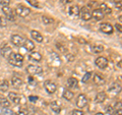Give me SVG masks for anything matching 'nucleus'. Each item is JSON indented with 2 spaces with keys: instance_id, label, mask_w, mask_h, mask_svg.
<instances>
[{
  "instance_id": "1",
  "label": "nucleus",
  "mask_w": 122,
  "mask_h": 115,
  "mask_svg": "<svg viewBox=\"0 0 122 115\" xmlns=\"http://www.w3.org/2000/svg\"><path fill=\"white\" fill-rule=\"evenodd\" d=\"M8 62L12 65V66L21 67L22 64H24V57H22V55H20V53H12L8 58Z\"/></svg>"
},
{
  "instance_id": "2",
  "label": "nucleus",
  "mask_w": 122,
  "mask_h": 115,
  "mask_svg": "<svg viewBox=\"0 0 122 115\" xmlns=\"http://www.w3.org/2000/svg\"><path fill=\"white\" fill-rule=\"evenodd\" d=\"M14 11H15V14L18 15V16H20V17H26V16H29L30 13V9L29 7L21 5V4L17 5Z\"/></svg>"
},
{
  "instance_id": "3",
  "label": "nucleus",
  "mask_w": 122,
  "mask_h": 115,
  "mask_svg": "<svg viewBox=\"0 0 122 115\" xmlns=\"http://www.w3.org/2000/svg\"><path fill=\"white\" fill-rule=\"evenodd\" d=\"M2 12L7 21H15V15H16L15 11L12 8H10L9 6H2Z\"/></svg>"
},
{
  "instance_id": "4",
  "label": "nucleus",
  "mask_w": 122,
  "mask_h": 115,
  "mask_svg": "<svg viewBox=\"0 0 122 115\" xmlns=\"http://www.w3.org/2000/svg\"><path fill=\"white\" fill-rule=\"evenodd\" d=\"M26 71H28L30 75H38V74H42L43 68H42L41 66L30 64V65H28V67H26Z\"/></svg>"
},
{
  "instance_id": "5",
  "label": "nucleus",
  "mask_w": 122,
  "mask_h": 115,
  "mask_svg": "<svg viewBox=\"0 0 122 115\" xmlns=\"http://www.w3.org/2000/svg\"><path fill=\"white\" fill-rule=\"evenodd\" d=\"M79 16L83 21H90L92 18V12L90 11L89 7H86V6L81 7V9H79Z\"/></svg>"
},
{
  "instance_id": "6",
  "label": "nucleus",
  "mask_w": 122,
  "mask_h": 115,
  "mask_svg": "<svg viewBox=\"0 0 122 115\" xmlns=\"http://www.w3.org/2000/svg\"><path fill=\"white\" fill-rule=\"evenodd\" d=\"M10 40H11V43H12L14 46H16V47H21L25 43L24 37L20 36V35H16V34H14V35L11 36Z\"/></svg>"
},
{
  "instance_id": "7",
  "label": "nucleus",
  "mask_w": 122,
  "mask_h": 115,
  "mask_svg": "<svg viewBox=\"0 0 122 115\" xmlns=\"http://www.w3.org/2000/svg\"><path fill=\"white\" fill-rule=\"evenodd\" d=\"M44 88L49 94H54L56 92V90H57L56 84L53 83L52 80H46V82L44 83Z\"/></svg>"
},
{
  "instance_id": "8",
  "label": "nucleus",
  "mask_w": 122,
  "mask_h": 115,
  "mask_svg": "<svg viewBox=\"0 0 122 115\" xmlns=\"http://www.w3.org/2000/svg\"><path fill=\"white\" fill-rule=\"evenodd\" d=\"M76 105H77L78 108L81 109H83L86 108V106L87 105V98L86 95L83 94H81L77 97V101H76Z\"/></svg>"
},
{
  "instance_id": "9",
  "label": "nucleus",
  "mask_w": 122,
  "mask_h": 115,
  "mask_svg": "<svg viewBox=\"0 0 122 115\" xmlns=\"http://www.w3.org/2000/svg\"><path fill=\"white\" fill-rule=\"evenodd\" d=\"M100 30L102 31L103 33L108 34V35H111V34H113L114 28H113L112 25L108 24V22H104V24H101L100 25Z\"/></svg>"
},
{
  "instance_id": "10",
  "label": "nucleus",
  "mask_w": 122,
  "mask_h": 115,
  "mask_svg": "<svg viewBox=\"0 0 122 115\" xmlns=\"http://www.w3.org/2000/svg\"><path fill=\"white\" fill-rule=\"evenodd\" d=\"M95 64H96L99 68L104 69V68L107 67V65H108V60H107V58H105V57L101 56V57H98V58L96 59V61H95Z\"/></svg>"
},
{
  "instance_id": "11",
  "label": "nucleus",
  "mask_w": 122,
  "mask_h": 115,
  "mask_svg": "<svg viewBox=\"0 0 122 115\" xmlns=\"http://www.w3.org/2000/svg\"><path fill=\"white\" fill-rule=\"evenodd\" d=\"M0 54H1V56L4 57V58L8 59L9 56L12 54V50H11V48L8 45H4L3 47H1V49H0Z\"/></svg>"
},
{
  "instance_id": "12",
  "label": "nucleus",
  "mask_w": 122,
  "mask_h": 115,
  "mask_svg": "<svg viewBox=\"0 0 122 115\" xmlns=\"http://www.w3.org/2000/svg\"><path fill=\"white\" fill-rule=\"evenodd\" d=\"M93 82H94L95 85H97V86H103V85H105V84H106L105 78H103L102 75L99 74V73H94V75H93Z\"/></svg>"
},
{
  "instance_id": "13",
  "label": "nucleus",
  "mask_w": 122,
  "mask_h": 115,
  "mask_svg": "<svg viewBox=\"0 0 122 115\" xmlns=\"http://www.w3.org/2000/svg\"><path fill=\"white\" fill-rule=\"evenodd\" d=\"M104 16H105V14L103 13V11L100 8L95 9L93 12H92V17H93L95 21H102L103 18H104Z\"/></svg>"
},
{
  "instance_id": "14",
  "label": "nucleus",
  "mask_w": 122,
  "mask_h": 115,
  "mask_svg": "<svg viewBox=\"0 0 122 115\" xmlns=\"http://www.w3.org/2000/svg\"><path fill=\"white\" fill-rule=\"evenodd\" d=\"M8 99L13 103V104H20V96L16 93H9L8 94Z\"/></svg>"
},
{
  "instance_id": "15",
  "label": "nucleus",
  "mask_w": 122,
  "mask_h": 115,
  "mask_svg": "<svg viewBox=\"0 0 122 115\" xmlns=\"http://www.w3.org/2000/svg\"><path fill=\"white\" fill-rule=\"evenodd\" d=\"M29 58L32 61H35V62H40L42 60V55L37 51H32L29 55Z\"/></svg>"
},
{
  "instance_id": "16",
  "label": "nucleus",
  "mask_w": 122,
  "mask_h": 115,
  "mask_svg": "<svg viewBox=\"0 0 122 115\" xmlns=\"http://www.w3.org/2000/svg\"><path fill=\"white\" fill-rule=\"evenodd\" d=\"M68 14L72 17H76L79 15V7L77 5H72L69 7V10H68Z\"/></svg>"
},
{
  "instance_id": "17",
  "label": "nucleus",
  "mask_w": 122,
  "mask_h": 115,
  "mask_svg": "<svg viewBox=\"0 0 122 115\" xmlns=\"http://www.w3.org/2000/svg\"><path fill=\"white\" fill-rule=\"evenodd\" d=\"M30 36H32V38L35 41H37L38 43H42L44 40L43 36H42V34H40L39 32H37V31H32L30 32Z\"/></svg>"
},
{
  "instance_id": "18",
  "label": "nucleus",
  "mask_w": 122,
  "mask_h": 115,
  "mask_svg": "<svg viewBox=\"0 0 122 115\" xmlns=\"http://www.w3.org/2000/svg\"><path fill=\"white\" fill-rule=\"evenodd\" d=\"M22 79L20 78H18V76H13L12 78H11V86L14 87V88H20L22 86Z\"/></svg>"
},
{
  "instance_id": "19",
  "label": "nucleus",
  "mask_w": 122,
  "mask_h": 115,
  "mask_svg": "<svg viewBox=\"0 0 122 115\" xmlns=\"http://www.w3.org/2000/svg\"><path fill=\"white\" fill-rule=\"evenodd\" d=\"M22 46H24L25 48V50H28L29 52H32L34 49H35V44H34V42H32L30 40H25V43Z\"/></svg>"
},
{
  "instance_id": "20",
  "label": "nucleus",
  "mask_w": 122,
  "mask_h": 115,
  "mask_svg": "<svg viewBox=\"0 0 122 115\" xmlns=\"http://www.w3.org/2000/svg\"><path fill=\"white\" fill-rule=\"evenodd\" d=\"M107 98V95L105 92H100V93H98L96 98H95V101H96L97 103H103Z\"/></svg>"
},
{
  "instance_id": "21",
  "label": "nucleus",
  "mask_w": 122,
  "mask_h": 115,
  "mask_svg": "<svg viewBox=\"0 0 122 115\" xmlns=\"http://www.w3.org/2000/svg\"><path fill=\"white\" fill-rule=\"evenodd\" d=\"M67 86L71 88V89H75L78 87V80L74 78H70L67 79Z\"/></svg>"
},
{
  "instance_id": "22",
  "label": "nucleus",
  "mask_w": 122,
  "mask_h": 115,
  "mask_svg": "<svg viewBox=\"0 0 122 115\" xmlns=\"http://www.w3.org/2000/svg\"><path fill=\"white\" fill-rule=\"evenodd\" d=\"M50 108H51V110L53 111V112L60 113V111H61V105L59 104L58 102H52L51 104H50Z\"/></svg>"
},
{
  "instance_id": "23",
  "label": "nucleus",
  "mask_w": 122,
  "mask_h": 115,
  "mask_svg": "<svg viewBox=\"0 0 122 115\" xmlns=\"http://www.w3.org/2000/svg\"><path fill=\"white\" fill-rule=\"evenodd\" d=\"M9 88V84L6 79H0V91L1 92H6Z\"/></svg>"
},
{
  "instance_id": "24",
  "label": "nucleus",
  "mask_w": 122,
  "mask_h": 115,
  "mask_svg": "<svg viewBox=\"0 0 122 115\" xmlns=\"http://www.w3.org/2000/svg\"><path fill=\"white\" fill-rule=\"evenodd\" d=\"M63 98L65 99V100H67V101H70V100H72L73 99V97H74V94L72 93L71 91H69V90H65L63 92Z\"/></svg>"
},
{
  "instance_id": "25",
  "label": "nucleus",
  "mask_w": 122,
  "mask_h": 115,
  "mask_svg": "<svg viewBox=\"0 0 122 115\" xmlns=\"http://www.w3.org/2000/svg\"><path fill=\"white\" fill-rule=\"evenodd\" d=\"M100 9L103 11V13L104 14H111V12H112V9L110 8L106 3H102L101 6H100Z\"/></svg>"
},
{
  "instance_id": "26",
  "label": "nucleus",
  "mask_w": 122,
  "mask_h": 115,
  "mask_svg": "<svg viewBox=\"0 0 122 115\" xmlns=\"http://www.w3.org/2000/svg\"><path fill=\"white\" fill-rule=\"evenodd\" d=\"M0 106L3 108H8L10 106V101L4 97H0Z\"/></svg>"
},
{
  "instance_id": "27",
  "label": "nucleus",
  "mask_w": 122,
  "mask_h": 115,
  "mask_svg": "<svg viewBox=\"0 0 122 115\" xmlns=\"http://www.w3.org/2000/svg\"><path fill=\"white\" fill-rule=\"evenodd\" d=\"M114 109V114L115 115H121L122 114V109H121V102L117 103L116 104V107Z\"/></svg>"
},
{
  "instance_id": "28",
  "label": "nucleus",
  "mask_w": 122,
  "mask_h": 115,
  "mask_svg": "<svg viewBox=\"0 0 122 115\" xmlns=\"http://www.w3.org/2000/svg\"><path fill=\"white\" fill-rule=\"evenodd\" d=\"M42 21H43V24H45V25H51L54 22V20L51 17H48V16H43L42 17Z\"/></svg>"
},
{
  "instance_id": "29",
  "label": "nucleus",
  "mask_w": 122,
  "mask_h": 115,
  "mask_svg": "<svg viewBox=\"0 0 122 115\" xmlns=\"http://www.w3.org/2000/svg\"><path fill=\"white\" fill-rule=\"evenodd\" d=\"M104 50V47L102 45H95L93 46V52L94 53H101Z\"/></svg>"
},
{
  "instance_id": "30",
  "label": "nucleus",
  "mask_w": 122,
  "mask_h": 115,
  "mask_svg": "<svg viewBox=\"0 0 122 115\" xmlns=\"http://www.w3.org/2000/svg\"><path fill=\"white\" fill-rule=\"evenodd\" d=\"M92 75H93V73H92L91 71H87V72H86L85 75L82 76V79H81V80H82V83H86L87 80H89V79L92 78Z\"/></svg>"
},
{
  "instance_id": "31",
  "label": "nucleus",
  "mask_w": 122,
  "mask_h": 115,
  "mask_svg": "<svg viewBox=\"0 0 122 115\" xmlns=\"http://www.w3.org/2000/svg\"><path fill=\"white\" fill-rule=\"evenodd\" d=\"M6 26H7V20L4 16H1V15H0V26H1V28H4Z\"/></svg>"
},
{
  "instance_id": "32",
  "label": "nucleus",
  "mask_w": 122,
  "mask_h": 115,
  "mask_svg": "<svg viewBox=\"0 0 122 115\" xmlns=\"http://www.w3.org/2000/svg\"><path fill=\"white\" fill-rule=\"evenodd\" d=\"M3 114L4 115H14L13 111L10 110L9 108H3Z\"/></svg>"
},
{
  "instance_id": "33",
  "label": "nucleus",
  "mask_w": 122,
  "mask_h": 115,
  "mask_svg": "<svg viewBox=\"0 0 122 115\" xmlns=\"http://www.w3.org/2000/svg\"><path fill=\"white\" fill-rule=\"evenodd\" d=\"M32 6H34V7H39V3H38V1L37 0H26Z\"/></svg>"
},
{
  "instance_id": "34",
  "label": "nucleus",
  "mask_w": 122,
  "mask_h": 115,
  "mask_svg": "<svg viewBox=\"0 0 122 115\" xmlns=\"http://www.w3.org/2000/svg\"><path fill=\"white\" fill-rule=\"evenodd\" d=\"M106 112L108 114H114V109L112 106H107L106 107Z\"/></svg>"
},
{
  "instance_id": "35",
  "label": "nucleus",
  "mask_w": 122,
  "mask_h": 115,
  "mask_svg": "<svg viewBox=\"0 0 122 115\" xmlns=\"http://www.w3.org/2000/svg\"><path fill=\"white\" fill-rule=\"evenodd\" d=\"M71 115H85L83 114V112L81 110H77V109H75V110H73L71 112Z\"/></svg>"
},
{
  "instance_id": "36",
  "label": "nucleus",
  "mask_w": 122,
  "mask_h": 115,
  "mask_svg": "<svg viewBox=\"0 0 122 115\" xmlns=\"http://www.w3.org/2000/svg\"><path fill=\"white\" fill-rule=\"evenodd\" d=\"M0 4L2 6H8L10 4V0H0Z\"/></svg>"
},
{
  "instance_id": "37",
  "label": "nucleus",
  "mask_w": 122,
  "mask_h": 115,
  "mask_svg": "<svg viewBox=\"0 0 122 115\" xmlns=\"http://www.w3.org/2000/svg\"><path fill=\"white\" fill-rule=\"evenodd\" d=\"M30 102H36V101H38V97H36V96H30Z\"/></svg>"
},
{
  "instance_id": "38",
  "label": "nucleus",
  "mask_w": 122,
  "mask_h": 115,
  "mask_svg": "<svg viewBox=\"0 0 122 115\" xmlns=\"http://www.w3.org/2000/svg\"><path fill=\"white\" fill-rule=\"evenodd\" d=\"M115 26H116V30L118 31L119 33H121L122 32V28H121V24H116L115 25Z\"/></svg>"
},
{
  "instance_id": "39",
  "label": "nucleus",
  "mask_w": 122,
  "mask_h": 115,
  "mask_svg": "<svg viewBox=\"0 0 122 115\" xmlns=\"http://www.w3.org/2000/svg\"><path fill=\"white\" fill-rule=\"evenodd\" d=\"M29 82H32V83H30V84H32V85H35V79H34L33 78H32V76H30V78H29Z\"/></svg>"
},
{
  "instance_id": "40",
  "label": "nucleus",
  "mask_w": 122,
  "mask_h": 115,
  "mask_svg": "<svg viewBox=\"0 0 122 115\" xmlns=\"http://www.w3.org/2000/svg\"><path fill=\"white\" fill-rule=\"evenodd\" d=\"M60 3H61V4H67L68 0H60Z\"/></svg>"
},
{
  "instance_id": "41",
  "label": "nucleus",
  "mask_w": 122,
  "mask_h": 115,
  "mask_svg": "<svg viewBox=\"0 0 122 115\" xmlns=\"http://www.w3.org/2000/svg\"><path fill=\"white\" fill-rule=\"evenodd\" d=\"M17 115H25V112H24V111H20V112L17 113Z\"/></svg>"
},
{
  "instance_id": "42",
  "label": "nucleus",
  "mask_w": 122,
  "mask_h": 115,
  "mask_svg": "<svg viewBox=\"0 0 122 115\" xmlns=\"http://www.w3.org/2000/svg\"><path fill=\"white\" fill-rule=\"evenodd\" d=\"M116 6H117L119 9H121V2H119V3H116Z\"/></svg>"
},
{
  "instance_id": "43",
  "label": "nucleus",
  "mask_w": 122,
  "mask_h": 115,
  "mask_svg": "<svg viewBox=\"0 0 122 115\" xmlns=\"http://www.w3.org/2000/svg\"><path fill=\"white\" fill-rule=\"evenodd\" d=\"M96 115H104V114H103V113H97Z\"/></svg>"
}]
</instances>
